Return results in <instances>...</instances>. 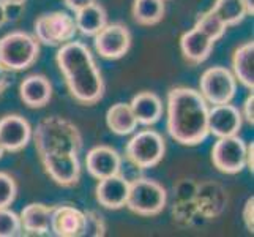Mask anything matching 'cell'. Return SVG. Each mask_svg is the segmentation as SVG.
<instances>
[{
  "label": "cell",
  "mask_w": 254,
  "mask_h": 237,
  "mask_svg": "<svg viewBox=\"0 0 254 237\" xmlns=\"http://www.w3.org/2000/svg\"><path fill=\"white\" fill-rule=\"evenodd\" d=\"M71 96L82 104H95L104 95V81L90 49L82 41H68L56 54Z\"/></svg>",
  "instance_id": "obj_1"
},
{
  "label": "cell",
  "mask_w": 254,
  "mask_h": 237,
  "mask_svg": "<svg viewBox=\"0 0 254 237\" xmlns=\"http://www.w3.org/2000/svg\"><path fill=\"white\" fill-rule=\"evenodd\" d=\"M168 133L183 146H196L210 135L208 104L200 92L175 87L168 93Z\"/></svg>",
  "instance_id": "obj_2"
},
{
  "label": "cell",
  "mask_w": 254,
  "mask_h": 237,
  "mask_svg": "<svg viewBox=\"0 0 254 237\" xmlns=\"http://www.w3.org/2000/svg\"><path fill=\"white\" fill-rule=\"evenodd\" d=\"M32 138L40 158L46 155L79 154L82 149V136L77 127L59 116L41 119Z\"/></svg>",
  "instance_id": "obj_3"
},
{
  "label": "cell",
  "mask_w": 254,
  "mask_h": 237,
  "mask_svg": "<svg viewBox=\"0 0 254 237\" xmlns=\"http://www.w3.org/2000/svg\"><path fill=\"white\" fill-rule=\"evenodd\" d=\"M40 56V41L25 32H11L0 38V65L8 72L30 68Z\"/></svg>",
  "instance_id": "obj_4"
},
{
  "label": "cell",
  "mask_w": 254,
  "mask_h": 237,
  "mask_svg": "<svg viewBox=\"0 0 254 237\" xmlns=\"http://www.w3.org/2000/svg\"><path fill=\"white\" fill-rule=\"evenodd\" d=\"M166 201H168V193L161 183L147 177H139L129 182L125 206L137 215L153 217L163 212Z\"/></svg>",
  "instance_id": "obj_5"
},
{
  "label": "cell",
  "mask_w": 254,
  "mask_h": 237,
  "mask_svg": "<svg viewBox=\"0 0 254 237\" xmlns=\"http://www.w3.org/2000/svg\"><path fill=\"white\" fill-rule=\"evenodd\" d=\"M166 152L164 138L155 130H142L129 139L125 155L139 169L153 168L158 164Z\"/></svg>",
  "instance_id": "obj_6"
},
{
  "label": "cell",
  "mask_w": 254,
  "mask_h": 237,
  "mask_svg": "<svg viewBox=\"0 0 254 237\" xmlns=\"http://www.w3.org/2000/svg\"><path fill=\"white\" fill-rule=\"evenodd\" d=\"M77 27L74 17L65 11L41 14L35 21V38L48 46H62L74 40Z\"/></svg>",
  "instance_id": "obj_7"
},
{
  "label": "cell",
  "mask_w": 254,
  "mask_h": 237,
  "mask_svg": "<svg viewBox=\"0 0 254 237\" xmlns=\"http://www.w3.org/2000/svg\"><path fill=\"white\" fill-rule=\"evenodd\" d=\"M199 87L207 104H224L231 103L235 96L237 79L226 67H212L200 76Z\"/></svg>",
  "instance_id": "obj_8"
},
{
  "label": "cell",
  "mask_w": 254,
  "mask_h": 237,
  "mask_svg": "<svg viewBox=\"0 0 254 237\" xmlns=\"http://www.w3.org/2000/svg\"><path fill=\"white\" fill-rule=\"evenodd\" d=\"M212 161L224 174L242 172L247 168V144L237 135L218 138L212 149Z\"/></svg>",
  "instance_id": "obj_9"
},
{
  "label": "cell",
  "mask_w": 254,
  "mask_h": 237,
  "mask_svg": "<svg viewBox=\"0 0 254 237\" xmlns=\"http://www.w3.org/2000/svg\"><path fill=\"white\" fill-rule=\"evenodd\" d=\"M93 38L96 52L104 59H120L131 48V32L127 25L119 22L106 24Z\"/></svg>",
  "instance_id": "obj_10"
},
{
  "label": "cell",
  "mask_w": 254,
  "mask_h": 237,
  "mask_svg": "<svg viewBox=\"0 0 254 237\" xmlns=\"http://www.w3.org/2000/svg\"><path fill=\"white\" fill-rule=\"evenodd\" d=\"M45 171L57 185L73 187L79 182L81 164L77 154H60V155H46L40 158Z\"/></svg>",
  "instance_id": "obj_11"
},
{
  "label": "cell",
  "mask_w": 254,
  "mask_h": 237,
  "mask_svg": "<svg viewBox=\"0 0 254 237\" xmlns=\"http://www.w3.org/2000/svg\"><path fill=\"white\" fill-rule=\"evenodd\" d=\"M32 139V127L22 116L10 114L0 119V144L5 152H19Z\"/></svg>",
  "instance_id": "obj_12"
},
{
  "label": "cell",
  "mask_w": 254,
  "mask_h": 237,
  "mask_svg": "<svg viewBox=\"0 0 254 237\" xmlns=\"http://www.w3.org/2000/svg\"><path fill=\"white\" fill-rule=\"evenodd\" d=\"M242 124V112L231 103L213 104L208 109V133L216 138L239 135Z\"/></svg>",
  "instance_id": "obj_13"
},
{
  "label": "cell",
  "mask_w": 254,
  "mask_h": 237,
  "mask_svg": "<svg viewBox=\"0 0 254 237\" xmlns=\"http://www.w3.org/2000/svg\"><path fill=\"white\" fill-rule=\"evenodd\" d=\"M51 231L59 237H81L84 231V212L74 206H52Z\"/></svg>",
  "instance_id": "obj_14"
},
{
  "label": "cell",
  "mask_w": 254,
  "mask_h": 237,
  "mask_svg": "<svg viewBox=\"0 0 254 237\" xmlns=\"http://www.w3.org/2000/svg\"><path fill=\"white\" fill-rule=\"evenodd\" d=\"M87 171L95 179H104L119 174L122 168V158L117 151L109 146H96L90 149L85 157Z\"/></svg>",
  "instance_id": "obj_15"
},
{
  "label": "cell",
  "mask_w": 254,
  "mask_h": 237,
  "mask_svg": "<svg viewBox=\"0 0 254 237\" xmlns=\"http://www.w3.org/2000/svg\"><path fill=\"white\" fill-rule=\"evenodd\" d=\"M128 190L129 182L124 175H120V172L109 175V177L100 179L98 185H96V201L106 209H122L127 204Z\"/></svg>",
  "instance_id": "obj_16"
},
{
  "label": "cell",
  "mask_w": 254,
  "mask_h": 237,
  "mask_svg": "<svg viewBox=\"0 0 254 237\" xmlns=\"http://www.w3.org/2000/svg\"><path fill=\"white\" fill-rule=\"evenodd\" d=\"M215 41H212L196 27L185 32L180 38V49L187 62L191 65H199L205 62L213 51Z\"/></svg>",
  "instance_id": "obj_17"
},
{
  "label": "cell",
  "mask_w": 254,
  "mask_h": 237,
  "mask_svg": "<svg viewBox=\"0 0 254 237\" xmlns=\"http://www.w3.org/2000/svg\"><path fill=\"white\" fill-rule=\"evenodd\" d=\"M19 95L25 106L43 108L52 96V85L49 79L43 75H30L19 85Z\"/></svg>",
  "instance_id": "obj_18"
},
{
  "label": "cell",
  "mask_w": 254,
  "mask_h": 237,
  "mask_svg": "<svg viewBox=\"0 0 254 237\" xmlns=\"http://www.w3.org/2000/svg\"><path fill=\"white\" fill-rule=\"evenodd\" d=\"M137 124L141 125H153L163 117V101L153 92H141L133 96L129 103Z\"/></svg>",
  "instance_id": "obj_19"
},
{
  "label": "cell",
  "mask_w": 254,
  "mask_h": 237,
  "mask_svg": "<svg viewBox=\"0 0 254 237\" xmlns=\"http://www.w3.org/2000/svg\"><path fill=\"white\" fill-rule=\"evenodd\" d=\"M51 214L52 207L33 203L22 209L19 215L22 231L35 236H46L51 231Z\"/></svg>",
  "instance_id": "obj_20"
},
{
  "label": "cell",
  "mask_w": 254,
  "mask_h": 237,
  "mask_svg": "<svg viewBox=\"0 0 254 237\" xmlns=\"http://www.w3.org/2000/svg\"><path fill=\"white\" fill-rule=\"evenodd\" d=\"M74 22L77 32H81L85 37H95L108 24V13L103 5L93 2L76 11Z\"/></svg>",
  "instance_id": "obj_21"
},
{
  "label": "cell",
  "mask_w": 254,
  "mask_h": 237,
  "mask_svg": "<svg viewBox=\"0 0 254 237\" xmlns=\"http://www.w3.org/2000/svg\"><path fill=\"white\" fill-rule=\"evenodd\" d=\"M232 68L235 79L253 90L254 87V41L243 43L240 48L235 49L232 56Z\"/></svg>",
  "instance_id": "obj_22"
},
{
  "label": "cell",
  "mask_w": 254,
  "mask_h": 237,
  "mask_svg": "<svg viewBox=\"0 0 254 237\" xmlns=\"http://www.w3.org/2000/svg\"><path fill=\"white\" fill-rule=\"evenodd\" d=\"M106 122L111 131L116 135L125 136L134 133L137 127V120L134 117L133 111H131L129 103H116L108 109Z\"/></svg>",
  "instance_id": "obj_23"
},
{
  "label": "cell",
  "mask_w": 254,
  "mask_h": 237,
  "mask_svg": "<svg viewBox=\"0 0 254 237\" xmlns=\"http://www.w3.org/2000/svg\"><path fill=\"white\" fill-rule=\"evenodd\" d=\"M164 16V0H134L133 17L139 25H155Z\"/></svg>",
  "instance_id": "obj_24"
},
{
  "label": "cell",
  "mask_w": 254,
  "mask_h": 237,
  "mask_svg": "<svg viewBox=\"0 0 254 237\" xmlns=\"http://www.w3.org/2000/svg\"><path fill=\"white\" fill-rule=\"evenodd\" d=\"M212 10L220 16V19L226 24V27L239 25L248 16L243 0H216Z\"/></svg>",
  "instance_id": "obj_25"
},
{
  "label": "cell",
  "mask_w": 254,
  "mask_h": 237,
  "mask_svg": "<svg viewBox=\"0 0 254 237\" xmlns=\"http://www.w3.org/2000/svg\"><path fill=\"white\" fill-rule=\"evenodd\" d=\"M194 27L199 32H202L205 37H208L212 41L220 40L227 30L226 24L220 19V16H218L212 8H210L208 11L197 16Z\"/></svg>",
  "instance_id": "obj_26"
},
{
  "label": "cell",
  "mask_w": 254,
  "mask_h": 237,
  "mask_svg": "<svg viewBox=\"0 0 254 237\" xmlns=\"http://www.w3.org/2000/svg\"><path fill=\"white\" fill-rule=\"evenodd\" d=\"M22 226L19 215L14 214L8 207H0V237L21 236Z\"/></svg>",
  "instance_id": "obj_27"
},
{
  "label": "cell",
  "mask_w": 254,
  "mask_h": 237,
  "mask_svg": "<svg viewBox=\"0 0 254 237\" xmlns=\"http://www.w3.org/2000/svg\"><path fill=\"white\" fill-rule=\"evenodd\" d=\"M104 234H106L104 218L95 210L84 212V231L81 237H103Z\"/></svg>",
  "instance_id": "obj_28"
},
{
  "label": "cell",
  "mask_w": 254,
  "mask_h": 237,
  "mask_svg": "<svg viewBox=\"0 0 254 237\" xmlns=\"http://www.w3.org/2000/svg\"><path fill=\"white\" fill-rule=\"evenodd\" d=\"M17 185L10 174L0 172V207H8L16 199Z\"/></svg>",
  "instance_id": "obj_29"
},
{
  "label": "cell",
  "mask_w": 254,
  "mask_h": 237,
  "mask_svg": "<svg viewBox=\"0 0 254 237\" xmlns=\"http://www.w3.org/2000/svg\"><path fill=\"white\" fill-rule=\"evenodd\" d=\"M243 222L247 225L248 231L253 234L254 233V198H248L243 207Z\"/></svg>",
  "instance_id": "obj_30"
},
{
  "label": "cell",
  "mask_w": 254,
  "mask_h": 237,
  "mask_svg": "<svg viewBox=\"0 0 254 237\" xmlns=\"http://www.w3.org/2000/svg\"><path fill=\"white\" fill-rule=\"evenodd\" d=\"M240 112H242V117L247 120L250 125L254 124V95H253V90L247 96V100H245V103H243V111H240Z\"/></svg>",
  "instance_id": "obj_31"
},
{
  "label": "cell",
  "mask_w": 254,
  "mask_h": 237,
  "mask_svg": "<svg viewBox=\"0 0 254 237\" xmlns=\"http://www.w3.org/2000/svg\"><path fill=\"white\" fill-rule=\"evenodd\" d=\"M64 2H65V5L69 8V10L76 13V11H79L81 8L96 2V0H64Z\"/></svg>",
  "instance_id": "obj_32"
},
{
  "label": "cell",
  "mask_w": 254,
  "mask_h": 237,
  "mask_svg": "<svg viewBox=\"0 0 254 237\" xmlns=\"http://www.w3.org/2000/svg\"><path fill=\"white\" fill-rule=\"evenodd\" d=\"M8 85H10V75H8V70L0 65V95L8 89Z\"/></svg>",
  "instance_id": "obj_33"
},
{
  "label": "cell",
  "mask_w": 254,
  "mask_h": 237,
  "mask_svg": "<svg viewBox=\"0 0 254 237\" xmlns=\"http://www.w3.org/2000/svg\"><path fill=\"white\" fill-rule=\"evenodd\" d=\"M10 19V14H8V5L3 2V0H0V27H3V25L8 22Z\"/></svg>",
  "instance_id": "obj_34"
},
{
  "label": "cell",
  "mask_w": 254,
  "mask_h": 237,
  "mask_svg": "<svg viewBox=\"0 0 254 237\" xmlns=\"http://www.w3.org/2000/svg\"><path fill=\"white\" fill-rule=\"evenodd\" d=\"M254 144L251 143L250 146H247V168L251 171V174L254 172Z\"/></svg>",
  "instance_id": "obj_35"
},
{
  "label": "cell",
  "mask_w": 254,
  "mask_h": 237,
  "mask_svg": "<svg viewBox=\"0 0 254 237\" xmlns=\"http://www.w3.org/2000/svg\"><path fill=\"white\" fill-rule=\"evenodd\" d=\"M243 3H245V6H247V11H248V14H254V0H243Z\"/></svg>",
  "instance_id": "obj_36"
},
{
  "label": "cell",
  "mask_w": 254,
  "mask_h": 237,
  "mask_svg": "<svg viewBox=\"0 0 254 237\" xmlns=\"http://www.w3.org/2000/svg\"><path fill=\"white\" fill-rule=\"evenodd\" d=\"M3 2L8 5V6H21V5H24L27 0H3Z\"/></svg>",
  "instance_id": "obj_37"
},
{
  "label": "cell",
  "mask_w": 254,
  "mask_h": 237,
  "mask_svg": "<svg viewBox=\"0 0 254 237\" xmlns=\"http://www.w3.org/2000/svg\"><path fill=\"white\" fill-rule=\"evenodd\" d=\"M3 154H5V149L2 147V144H0V158L3 157Z\"/></svg>",
  "instance_id": "obj_38"
},
{
  "label": "cell",
  "mask_w": 254,
  "mask_h": 237,
  "mask_svg": "<svg viewBox=\"0 0 254 237\" xmlns=\"http://www.w3.org/2000/svg\"><path fill=\"white\" fill-rule=\"evenodd\" d=\"M164 2H166V0H164Z\"/></svg>",
  "instance_id": "obj_39"
}]
</instances>
